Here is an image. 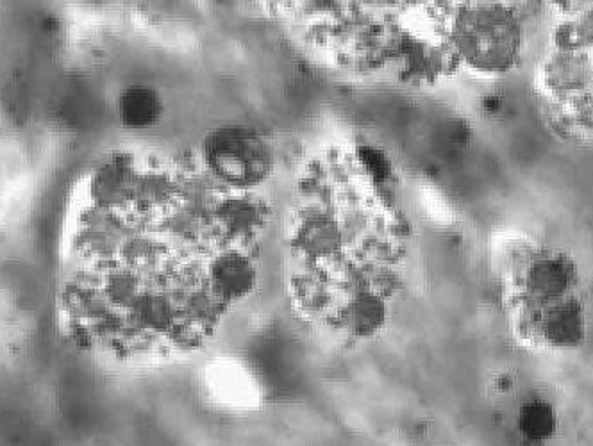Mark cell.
I'll list each match as a JSON object with an SVG mask.
<instances>
[{"instance_id":"obj_3","label":"cell","mask_w":593,"mask_h":446,"mask_svg":"<svg viewBox=\"0 0 593 446\" xmlns=\"http://www.w3.org/2000/svg\"><path fill=\"white\" fill-rule=\"evenodd\" d=\"M158 113V100L154 95L145 90H136L127 99L126 115L134 125H147L154 122Z\"/></svg>"},{"instance_id":"obj_2","label":"cell","mask_w":593,"mask_h":446,"mask_svg":"<svg viewBox=\"0 0 593 446\" xmlns=\"http://www.w3.org/2000/svg\"><path fill=\"white\" fill-rule=\"evenodd\" d=\"M558 418L551 404L543 400H533L522 407L518 416V427L522 436L531 443H543L556 432Z\"/></svg>"},{"instance_id":"obj_1","label":"cell","mask_w":593,"mask_h":446,"mask_svg":"<svg viewBox=\"0 0 593 446\" xmlns=\"http://www.w3.org/2000/svg\"><path fill=\"white\" fill-rule=\"evenodd\" d=\"M517 27L504 11H483L467 20L465 45L485 67H504L517 50Z\"/></svg>"}]
</instances>
